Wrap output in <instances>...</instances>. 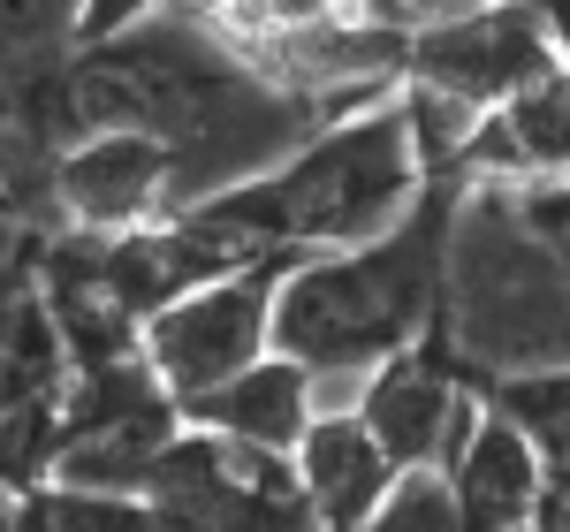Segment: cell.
Wrapping results in <instances>:
<instances>
[{"mask_svg":"<svg viewBox=\"0 0 570 532\" xmlns=\"http://www.w3.org/2000/svg\"><path fill=\"white\" fill-rule=\"evenodd\" d=\"M434 327L480 388L570 365V282L518 183H456Z\"/></svg>","mask_w":570,"mask_h":532,"instance_id":"4","label":"cell"},{"mask_svg":"<svg viewBox=\"0 0 570 532\" xmlns=\"http://www.w3.org/2000/svg\"><path fill=\"white\" fill-rule=\"evenodd\" d=\"M395 464L381 434L357 418V403L343 411H312L305 442H297V487H305V510L312 525H335V532H357L373 525V510H381V494L395 487Z\"/></svg>","mask_w":570,"mask_h":532,"instance_id":"14","label":"cell"},{"mask_svg":"<svg viewBox=\"0 0 570 532\" xmlns=\"http://www.w3.org/2000/svg\"><path fill=\"white\" fill-rule=\"evenodd\" d=\"M548 16V39H556V61H570V0H540Z\"/></svg>","mask_w":570,"mask_h":532,"instance_id":"20","label":"cell"},{"mask_svg":"<svg viewBox=\"0 0 570 532\" xmlns=\"http://www.w3.org/2000/svg\"><path fill=\"white\" fill-rule=\"evenodd\" d=\"M548 61H556V39L540 0H472L449 16H419L403 31V85L441 91L472 115H487L502 91H518Z\"/></svg>","mask_w":570,"mask_h":532,"instance_id":"8","label":"cell"},{"mask_svg":"<svg viewBox=\"0 0 570 532\" xmlns=\"http://www.w3.org/2000/svg\"><path fill=\"white\" fill-rule=\"evenodd\" d=\"M145 510L168 525H312L289 449L236 442V434L190 426V418L153 456Z\"/></svg>","mask_w":570,"mask_h":532,"instance_id":"7","label":"cell"},{"mask_svg":"<svg viewBox=\"0 0 570 532\" xmlns=\"http://www.w3.org/2000/svg\"><path fill=\"white\" fill-rule=\"evenodd\" d=\"M190 426H214V434H236V442H259V449H289L305 442L312 411H320V373L289 351H259L252 365H236L228 381L198 388V396L176 403Z\"/></svg>","mask_w":570,"mask_h":532,"instance_id":"13","label":"cell"},{"mask_svg":"<svg viewBox=\"0 0 570 532\" xmlns=\"http://www.w3.org/2000/svg\"><path fill=\"white\" fill-rule=\"evenodd\" d=\"M61 99H69V137L99 122L160 137L176 160L183 206L220 183L259 176L327 115L357 107L335 91L289 85L259 53H244L214 16H190V8H145L99 39H77Z\"/></svg>","mask_w":570,"mask_h":532,"instance_id":"1","label":"cell"},{"mask_svg":"<svg viewBox=\"0 0 570 532\" xmlns=\"http://www.w3.org/2000/svg\"><path fill=\"white\" fill-rule=\"evenodd\" d=\"M0 214H16V198H8V183H0ZM16 221H23V214H16Z\"/></svg>","mask_w":570,"mask_h":532,"instance_id":"23","label":"cell"},{"mask_svg":"<svg viewBox=\"0 0 570 532\" xmlns=\"http://www.w3.org/2000/svg\"><path fill=\"white\" fill-rule=\"evenodd\" d=\"M449 183H570V61L532 69L487 107Z\"/></svg>","mask_w":570,"mask_h":532,"instance_id":"11","label":"cell"},{"mask_svg":"<svg viewBox=\"0 0 570 532\" xmlns=\"http://www.w3.org/2000/svg\"><path fill=\"white\" fill-rule=\"evenodd\" d=\"M183 206L168 145L145 130H77L53 152V221L46 228H137Z\"/></svg>","mask_w":570,"mask_h":532,"instance_id":"10","label":"cell"},{"mask_svg":"<svg viewBox=\"0 0 570 532\" xmlns=\"http://www.w3.org/2000/svg\"><path fill=\"white\" fill-rule=\"evenodd\" d=\"M351 403H357V418L381 434V449L395 464H441L449 449L464 442V426L480 418L487 388L456 365L449 335L426 327L419 343H403L381 365H365Z\"/></svg>","mask_w":570,"mask_h":532,"instance_id":"9","label":"cell"},{"mask_svg":"<svg viewBox=\"0 0 570 532\" xmlns=\"http://www.w3.org/2000/svg\"><path fill=\"white\" fill-rule=\"evenodd\" d=\"M449 206H456V183L434 176L389 228L289 259L282 297H274V351L305 357L320 381H343V373L357 381L389 351L419 343L441 305Z\"/></svg>","mask_w":570,"mask_h":532,"instance_id":"3","label":"cell"},{"mask_svg":"<svg viewBox=\"0 0 570 532\" xmlns=\"http://www.w3.org/2000/svg\"><path fill=\"white\" fill-rule=\"evenodd\" d=\"M289 259H305V252H259V259H244L228 274H214V282L168 297L145 319V365L160 373V388L176 403L228 381L259 351H274V297H282Z\"/></svg>","mask_w":570,"mask_h":532,"instance_id":"6","label":"cell"},{"mask_svg":"<svg viewBox=\"0 0 570 532\" xmlns=\"http://www.w3.org/2000/svg\"><path fill=\"white\" fill-rule=\"evenodd\" d=\"M373 525H389V532H464V510H456V494H449V472H441V464H403L395 487L381 494V510H373Z\"/></svg>","mask_w":570,"mask_h":532,"instance_id":"17","label":"cell"},{"mask_svg":"<svg viewBox=\"0 0 570 532\" xmlns=\"http://www.w3.org/2000/svg\"><path fill=\"white\" fill-rule=\"evenodd\" d=\"M403 23H419V16H449V8H472V0H389Z\"/></svg>","mask_w":570,"mask_h":532,"instance_id":"21","label":"cell"},{"mask_svg":"<svg viewBox=\"0 0 570 532\" xmlns=\"http://www.w3.org/2000/svg\"><path fill=\"white\" fill-rule=\"evenodd\" d=\"M518 198H525V214L540 221V236H548V252L570 282V183H518Z\"/></svg>","mask_w":570,"mask_h":532,"instance_id":"18","label":"cell"},{"mask_svg":"<svg viewBox=\"0 0 570 532\" xmlns=\"http://www.w3.org/2000/svg\"><path fill=\"white\" fill-rule=\"evenodd\" d=\"M487 403L510 411V418L525 426V442L540 449V472H548L540 525H548L570 502V365H540V373H518V381H494Z\"/></svg>","mask_w":570,"mask_h":532,"instance_id":"15","label":"cell"},{"mask_svg":"<svg viewBox=\"0 0 570 532\" xmlns=\"http://www.w3.org/2000/svg\"><path fill=\"white\" fill-rule=\"evenodd\" d=\"M153 8H190V16H214V0H153Z\"/></svg>","mask_w":570,"mask_h":532,"instance_id":"22","label":"cell"},{"mask_svg":"<svg viewBox=\"0 0 570 532\" xmlns=\"http://www.w3.org/2000/svg\"><path fill=\"white\" fill-rule=\"evenodd\" d=\"M31 252H39V228L16 221V214H0V305L31 282Z\"/></svg>","mask_w":570,"mask_h":532,"instance_id":"19","label":"cell"},{"mask_svg":"<svg viewBox=\"0 0 570 532\" xmlns=\"http://www.w3.org/2000/svg\"><path fill=\"white\" fill-rule=\"evenodd\" d=\"M426 160L403 115V91H373L343 115H327L312 137H297L282 160H266L259 176L220 183L206 198H190L176 214L220 236L228 252L259 259V252H335L373 228H389L419 190H426Z\"/></svg>","mask_w":570,"mask_h":532,"instance_id":"2","label":"cell"},{"mask_svg":"<svg viewBox=\"0 0 570 532\" xmlns=\"http://www.w3.org/2000/svg\"><path fill=\"white\" fill-rule=\"evenodd\" d=\"M449 472V494L464 510V532H510V525H540V494H548V472H540V449L525 442V426L510 411L480 403V418L464 426V442L441 456Z\"/></svg>","mask_w":570,"mask_h":532,"instance_id":"12","label":"cell"},{"mask_svg":"<svg viewBox=\"0 0 570 532\" xmlns=\"http://www.w3.org/2000/svg\"><path fill=\"white\" fill-rule=\"evenodd\" d=\"M85 0H0V85L46 77L77 53Z\"/></svg>","mask_w":570,"mask_h":532,"instance_id":"16","label":"cell"},{"mask_svg":"<svg viewBox=\"0 0 570 532\" xmlns=\"http://www.w3.org/2000/svg\"><path fill=\"white\" fill-rule=\"evenodd\" d=\"M214 23L289 85L373 99L403 77V16L389 0H214Z\"/></svg>","mask_w":570,"mask_h":532,"instance_id":"5","label":"cell"}]
</instances>
